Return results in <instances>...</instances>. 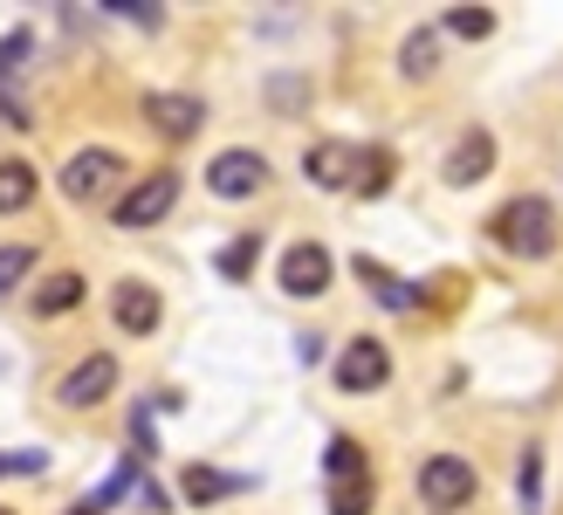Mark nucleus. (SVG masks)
<instances>
[{"label": "nucleus", "instance_id": "obj_4", "mask_svg": "<svg viewBox=\"0 0 563 515\" xmlns=\"http://www.w3.org/2000/svg\"><path fill=\"white\" fill-rule=\"evenodd\" d=\"M364 165H372V152L351 145V138H317L302 152V179L317 193H351V186H364Z\"/></svg>", "mask_w": 563, "mask_h": 515}, {"label": "nucleus", "instance_id": "obj_22", "mask_svg": "<svg viewBox=\"0 0 563 515\" xmlns=\"http://www.w3.org/2000/svg\"><path fill=\"white\" fill-rule=\"evenodd\" d=\"M35 275V248L27 241H14V248H0V296H14L21 282Z\"/></svg>", "mask_w": 563, "mask_h": 515}, {"label": "nucleus", "instance_id": "obj_19", "mask_svg": "<svg viewBox=\"0 0 563 515\" xmlns=\"http://www.w3.org/2000/svg\"><path fill=\"white\" fill-rule=\"evenodd\" d=\"M440 35H461V42H488V35H495V8H446Z\"/></svg>", "mask_w": 563, "mask_h": 515}, {"label": "nucleus", "instance_id": "obj_25", "mask_svg": "<svg viewBox=\"0 0 563 515\" xmlns=\"http://www.w3.org/2000/svg\"><path fill=\"white\" fill-rule=\"evenodd\" d=\"M103 14H124V21H137V28H158V21H165L158 0H103Z\"/></svg>", "mask_w": 563, "mask_h": 515}, {"label": "nucleus", "instance_id": "obj_9", "mask_svg": "<svg viewBox=\"0 0 563 515\" xmlns=\"http://www.w3.org/2000/svg\"><path fill=\"white\" fill-rule=\"evenodd\" d=\"M110 392H118V358H110V351H90V358H82V364L69 371V379H63V385H55V398H63L69 413H90V406H103Z\"/></svg>", "mask_w": 563, "mask_h": 515}, {"label": "nucleus", "instance_id": "obj_16", "mask_svg": "<svg viewBox=\"0 0 563 515\" xmlns=\"http://www.w3.org/2000/svg\"><path fill=\"white\" fill-rule=\"evenodd\" d=\"M82 289H90V282H82L76 269H63V275H48L42 289H35V317H69V309L82 303Z\"/></svg>", "mask_w": 563, "mask_h": 515}, {"label": "nucleus", "instance_id": "obj_3", "mask_svg": "<svg viewBox=\"0 0 563 515\" xmlns=\"http://www.w3.org/2000/svg\"><path fill=\"white\" fill-rule=\"evenodd\" d=\"M173 207H179V172L165 165V172H145L137 186H124L118 199H110V220H118L124 234H137V227H158Z\"/></svg>", "mask_w": 563, "mask_h": 515}, {"label": "nucleus", "instance_id": "obj_11", "mask_svg": "<svg viewBox=\"0 0 563 515\" xmlns=\"http://www.w3.org/2000/svg\"><path fill=\"white\" fill-rule=\"evenodd\" d=\"M488 172H495V131L467 124V131L454 138V152H446L440 179H446V186H474V179H488Z\"/></svg>", "mask_w": 563, "mask_h": 515}, {"label": "nucleus", "instance_id": "obj_1", "mask_svg": "<svg viewBox=\"0 0 563 515\" xmlns=\"http://www.w3.org/2000/svg\"><path fill=\"white\" fill-rule=\"evenodd\" d=\"M556 207L543 193H516L509 207H495L488 213V241L501 248V254H516V262H550L556 254Z\"/></svg>", "mask_w": 563, "mask_h": 515}, {"label": "nucleus", "instance_id": "obj_28", "mask_svg": "<svg viewBox=\"0 0 563 515\" xmlns=\"http://www.w3.org/2000/svg\"><path fill=\"white\" fill-rule=\"evenodd\" d=\"M0 515H14V508H0Z\"/></svg>", "mask_w": 563, "mask_h": 515}, {"label": "nucleus", "instance_id": "obj_10", "mask_svg": "<svg viewBox=\"0 0 563 515\" xmlns=\"http://www.w3.org/2000/svg\"><path fill=\"white\" fill-rule=\"evenodd\" d=\"M391 379V351L378 337H357V343H344V358H336V392H378Z\"/></svg>", "mask_w": 563, "mask_h": 515}, {"label": "nucleus", "instance_id": "obj_18", "mask_svg": "<svg viewBox=\"0 0 563 515\" xmlns=\"http://www.w3.org/2000/svg\"><path fill=\"white\" fill-rule=\"evenodd\" d=\"M399 69H406L412 83L440 69V28H419V35H406V48H399Z\"/></svg>", "mask_w": 563, "mask_h": 515}, {"label": "nucleus", "instance_id": "obj_6", "mask_svg": "<svg viewBox=\"0 0 563 515\" xmlns=\"http://www.w3.org/2000/svg\"><path fill=\"white\" fill-rule=\"evenodd\" d=\"M124 179V158L110 152V145H90V152H76L63 165V193L76 199V207H97V199H110V186Z\"/></svg>", "mask_w": 563, "mask_h": 515}, {"label": "nucleus", "instance_id": "obj_7", "mask_svg": "<svg viewBox=\"0 0 563 515\" xmlns=\"http://www.w3.org/2000/svg\"><path fill=\"white\" fill-rule=\"evenodd\" d=\"M262 186H268V158H262V152H247V145L220 152V158L207 165V193H213V199H228V207H234V199H255Z\"/></svg>", "mask_w": 563, "mask_h": 515}, {"label": "nucleus", "instance_id": "obj_12", "mask_svg": "<svg viewBox=\"0 0 563 515\" xmlns=\"http://www.w3.org/2000/svg\"><path fill=\"white\" fill-rule=\"evenodd\" d=\"M179 495H186V508H213V502L255 495V474H228V468H207V461H192V468L179 474Z\"/></svg>", "mask_w": 563, "mask_h": 515}, {"label": "nucleus", "instance_id": "obj_13", "mask_svg": "<svg viewBox=\"0 0 563 515\" xmlns=\"http://www.w3.org/2000/svg\"><path fill=\"white\" fill-rule=\"evenodd\" d=\"M110 317H118V330L124 337H152L158 330V317H165V303H158V289L152 282H118V289H110Z\"/></svg>", "mask_w": 563, "mask_h": 515}, {"label": "nucleus", "instance_id": "obj_24", "mask_svg": "<svg viewBox=\"0 0 563 515\" xmlns=\"http://www.w3.org/2000/svg\"><path fill=\"white\" fill-rule=\"evenodd\" d=\"M14 474H48V453L42 447H8L0 453V481H14Z\"/></svg>", "mask_w": 563, "mask_h": 515}, {"label": "nucleus", "instance_id": "obj_20", "mask_svg": "<svg viewBox=\"0 0 563 515\" xmlns=\"http://www.w3.org/2000/svg\"><path fill=\"white\" fill-rule=\"evenodd\" d=\"M516 495H522V515H543V453L529 447L522 468H516Z\"/></svg>", "mask_w": 563, "mask_h": 515}, {"label": "nucleus", "instance_id": "obj_23", "mask_svg": "<svg viewBox=\"0 0 563 515\" xmlns=\"http://www.w3.org/2000/svg\"><path fill=\"white\" fill-rule=\"evenodd\" d=\"M27 48H35V28H8V35H0V83L27 63Z\"/></svg>", "mask_w": 563, "mask_h": 515}, {"label": "nucleus", "instance_id": "obj_15", "mask_svg": "<svg viewBox=\"0 0 563 515\" xmlns=\"http://www.w3.org/2000/svg\"><path fill=\"white\" fill-rule=\"evenodd\" d=\"M351 275L364 282V296H372L378 309H391V317H406V309H419L412 282H406V275H391V269L378 262V254H357V262H351Z\"/></svg>", "mask_w": 563, "mask_h": 515}, {"label": "nucleus", "instance_id": "obj_26", "mask_svg": "<svg viewBox=\"0 0 563 515\" xmlns=\"http://www.w3.org/2000/svg\"><path fill=\"white\" fill-rule=\"evenodd\" d=\"M131 508H145V515H165L173 502H165V489H158L152 474H137V489H131Z\"/></svg>", "mask_w": 563, "mask_h": 515}, {"label": "nucleus", "instance_id": "obj_8", "mask_svg": "<svg viewBox=\"0 0 563 515\" xmlns=\"http://www.w3.org/2000/svg\"><path fill=\"white\" fill-rule=\"evenodd\" d=\"M330 282H336V262H330V248L323 241H296L289 254H282V296H330Z\"/></svg>", "mask_w": 563, "mask_h": 515}, {"label": "nucleus", "instance_id": "obj_17", "mask_svg": "<svg viewBox=\"0 0 563 515\" xmlns=\"http://www.w3.org/2000/svg\"><path fill=\"white\" fill-rule=\"evenodd\" d=\"M21 207H35V165L0 158V213H21Z\"/></svg>", "mask_w": 563, "mask_h": 515}, {"label": "nucleus", "instance_id": "obj_2", "mask_svg": "<svg viewBox=\"0 0 563 515\" xmlns=\"http://www.w3.org/2000/svg\"><path fill=\"white\" fill-rule=\"evenodd\" d=\"M378 502V481H372V461L351 434H330L323 447V508L330 515H372Z\"/></svg>", "mask_w": 563, "mask_h": 515}, {"label": "nucleus", "instance_id": "obj_21", "mask_svg": "<svg viewBox=\"0 0 563 515\" xmlns=\"http://www.w3.org/2000/svg\"><path fill=\"white\" fill-rule=\"evenodd\" d=\"M255 254H262V234H241L234 248H220V254H213V269L228 275V282H247V269H255Z\"/></svg>", "mask_w": 563, "mask_h": 515}, {"label": "nucleus", "instance_id": "obj_14", "mask_svg": "<svg viewBox=\"0 0 563 515\" xmlns=\"http://www.w3.org/2000/svg\"><path fill=\"white\" fill-rule=\"evenodd\" d=\"M145 124H158L165 138H192L207 124V103L186 90H145Z\"/></svg>", "mask_w": 563, "mask_h": 515}, {"label": "nucleus", "instance_id": "obj_27", "mask_svg": "<svg viewBox=\"0 0 563 515\" xmlns=\"http://www.w3.org/2000/svg\"><path fill=\"white\" fill-rule=\"evenodd\" d=\"M323 351H330V337H317V330L296 337V364H323Z\"/></svg>", "mask_w": 563, "mask_h": 515}, {"label": "nucleus", "instance_id": "obj_5", "mask_svg": "<svg viewBox=\"0 0 563 515\" xmlns=\"http://www.w3.org/2000/svg\"><path fill=\"white\" fill-rule=\"evenodd\" d=\"M474 461H461V453H427L419 461V502L427 508H467L474 502Z\"/></svg>", "mask_w": 563, "mask_h": 515}]
</instances>
